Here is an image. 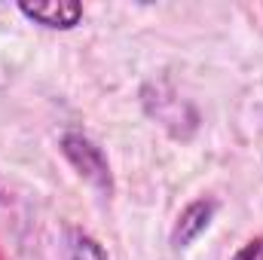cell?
Segmentation results:
<instances>
[{
    "mask_svg": "<svg viewBox=\"0 0 263 260\" xmlns=\"http://www.w3.org/2000/svg\"><path fill=\"white\" fill-rule=\"evenodd\" d=\"M67 260H110V257H107L104 245L98 239H92L89 233H70Z\"/></svg>",
    "mask_w": 263,
    "mask_h": 260,
    "instance_id": "277c9868",
    "label": "cell"
},
{
    "mask_svg": "<svg viewBox=\"0 0 263 260\" xmlns=\"http://www.w3.org/2000/svg\"><path fill=\"white\" fill-rule=\"evenodd\" d=\"M18 12L49 31H73L83 22V3L73 0H49V3H18Z\"/></svg>",
    "mask_w": 263,
    "mask_h": 260,
    "instance_id": "7a4b0ae2",
    "label": "cell"
},
{
    "mask_svg": "<svg viewBox=\"0 0 263 260\" xmlns=\"http://www.w3.org/2000/svg\"><path fill=\"white\" fill-rule=\"evenodd\" d=\"M230 260H263V236H254V239H248L236 254Z\"/></svg>",
    "mask_w": 263,
    "mask_h": 260,
    "instance_id": "5b68a950",
    "label": "cell"
},
{
    "mask_svg": "<svg viewBox=\"0 0 263 260\" xmlns=\"http://www.w3.org/2000/svg\"><path fill=\"white\" fill-rule=\"evenodd\" d=\"M214 214H217V202H214V199H205V196H202V199H193V202L178 214V220H175V227H172V248H175V251L190 248L199 236L211 227Z\"/></svg>",
    "mask_w": 263,
    "mask_h": 260,
    "instance_id": "3957f363",
    "label": "cell"
},
{
    "mask_svg": "<svg viewBox=\"0 0 263 260\" xmlns=\"http://www.w3.org/2000/svg\"><path fill=\"white\" fill-rule=\"evenodd\" d=\"M59 150L86 184H92L95 190H101L107 196L114 193V172H110L107 153H104V147L98 141H92L80 129H67L62 135V141H59Z\"/></svg>",
    "mask_w": 263,
    "mask_h": 260,
    "instance_id": "6da1fadb",
    "label": "cell"
}]
</instances>
